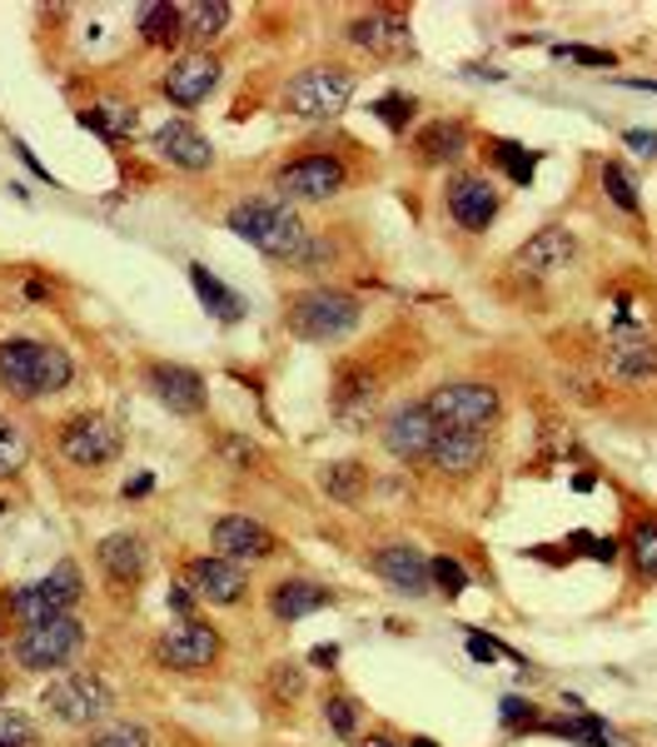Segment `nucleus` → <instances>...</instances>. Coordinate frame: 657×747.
<instances>
[{"mask_svg":"<svg viewBox=\"0 0 657 747\" xmlns=\"http://www.w3.org/2000/svg\"><path fill=\"white\" fill-rule=\"evenodd\" d=\"M429 578H433V588L449 593V598H458L468 588V568L458 564V558H449V553H443V558H429Z\"/></svg>","mask_w":657,"mask_h":747,"instance_id":"nucleus-38","label":"nucleus"},{"mask_svg":"<svg viewBox=\"0 0 657 747\" xmlns=\"http://www.w3.org/2000/svg\"><path fill=\"white\" fill-rule=\"evenodd\" d=\"M623 140H627V145H633V150H637V155H657V131H627V135H623Z\"/></svg>","mask_w":657,"mask_h":747,"instance_id":"nucleus-49","label":"nucleus"},{"mask_svg":"<svg viewBox=\"0 0 657 747\" xmlns=\"http://www.w3.org/2000/svg\"><path fill=\"white\" fill-rule=\"evenodd\" d=\"M603 190H608V200H613L618 210H627V215H637V190H633V180H627V170H623V165H613V160L603 165Z\"/></svg>","mask_w":657,"mask_h":747,"instance_id":"nucleus-40","label":"nucleus"},{"mask_svg":"<svg viewBox=\"0 0 657 747\" xmlns=\"http://www.w3.org/2000/svg\"><path fill=\"white\" fill-rule=\"evenodd\" d=\"M503 723L508 727H518V723L533 727V703H523V698H503Z\"/></svg>","mask_w":657,"mask_h":747,"instance_id":"nucleus-47","label":"nucleus"},{"mask_svg":"<svg viewBox=\"0 0 657 747\" xmlns=\"http://www.w3.org/2000/svg\"><path fill=\"white\" fill-rule=\"evenodd\" d=\"M0 747H41V733H35V723L25 713H0Z\"/></svg>","mask_w":657,"mask_h":747,"instance_id":"nucleus-39","label":"nucleus"},{"mask_svg":"<svg viewBox=\"0 0 657 747\" xmlns=\"http://www.w3.org/2000/svg\"><path fill=\"white\" fill-rule=\"evenodd\" d=\"M95 553H100V568H105V574L115 578L120 588L140 584L145 568H150V553H145V543L135 539V533H110V539L100 543Z\"/></svg>","mask_w":657,"mask_h":747,"instance_id":"nucleus-22","label":"nucleus"},{"mask_svg":"<svg viewBox=\"0 0 657 747\" xmlns=\"http://www.w3.org/2000/svg\"><path fill=\"white\" fill-rule=\"evenodd\" d=\"M25 459H31V444H25V433L15 429V423L0 419V478H11L25 468Z\"/></svg>","mask_w":657,"mask_h":747,"instance_id":"nucleus-36","label":"nucleus"},{"mask_svg":"<svg viewBox=\"0 0 657 747\" xmlns=\"http://www.w3.org/2000/svg\"><path fill=\"white\" fill-rule=\"evenodd\" d=\"M35 339H0V384L21 399H35Z\"/></svg>","mask_w":657,"mask_h":747,"instance_id":"nucleus-25","label":"nucleus"},{"mask_svg":"<svg viewBox=\"0 0 657 747\" xmlns=\"http://www.w3.org/2000/svg\"><path fill=\"white\" fill-rule=\"evenodd\" d=\"M324 717H329V727H335L339 737H354L359 727V713H354V698L335 693V698H324Z\"/></svg>","mask_w":657,"mask_h":747,"instance_id":"nucleus-41","label":"nucleus"},{"mask_svg":"<svg viewBox=\"0 0 657 747\" xmlns=\"http://www.w3.org/2000/svg\"><path fill=\"white\" fill-rule=\"evenodd\" d=\"M219 454L229 459V464L235 468H249V464H259V449L249 444V439H239V433H225V439H219Z\"/></svg>","mask_w":657,"mask_h":747,"instance_id":"nucleus-46","label":"nucleus"},{"mask_svg":"<svg viewBox=\"0 0 657 747\" xmlns=\"http://www.w3.org/2000/svg\"><path fill=\"white\" fill-rule=\"evenodd\" d=\"M140 494H150V474H140L135 484H125V498H140Z\"/></svg>","mask_w":657,"mask_h":747,"instance_id":"nucleus-52","label":"nucleus"},{"mask_svg":"<svg viewBox=\"0 0 657 747\" xmlns=\"http://www.w3.org/2000/svg\"><path fill=\"white\" fill-rule=\"evenodd\" d=\"M140 35H145L150 45L184 41V15H180V5H170V0H155V5H145V11H140Z\"/></svg>","mask_w":657,"mask_h":747,"instance_id":"nucleus-32","label":"nucleus"},{"mask_svg":"<svg viewBox=\"0 0 657 747\" xmlns=\"http://www.w3.org/2000/svg\"><path fill=\"white\" fill-rule=\"evenodd\" d=\"M627 548H633V564L643 568L647 578H657V519L633 523V539H627Z\"/></svg>","mask_w":657,"mask_h":747,"instance_id":"nucleus-37","label":"nucleus"},{"mask_svg":"<svg viewBox=\"0 0 657 747\" xmlns=\"http://www.w3.org/2000/svg\"><path fill=\"white\" fill-rule=\"evenodd\" d=\"M364 747H399V743H388V737H369Z\"/></svg>","mask_w":657,"mask_h":747,"instance_id":"nucleus-54","label":"nucleus"},{"mask_svg":"<svg viewBox=\"0 0 657 747\" xmlns=\"http://www.w3.org/2000/svg\"><path fill=\"white\" fill-rule=\"evenodd\" d=\"M349 170L339 155H299V160H290L280 174H274V184H280L290 200H335L339 190H344Z\"/></svg>","mask_w":657,"mask_h":747,"instance_id":"nucleus-8","label":"nucleus"},{"mask_svg":"<svg viewBox=\"0 0 657 747\" xmlns=\"http://www.w3.org/2000/svg\"><path fill=\"white\" fill-rule=\"evenodd\" d=\"M349 41L364 45V50H374V55H404L414 45V35H409V21H404V15L369 11V15H359V21L349 25Z\"/></svg>","mask_w":657,"mask_h":747,"instance_id":"nucleus-21","label":"nucleus"},{"mask_svg":"<svg viewBox=\"0 0 657 747\" xmlns=\"http://www.w3.org/2000/svg\"><path fill=\"white\" fill-rule=\"evenodd\" d=\"M155 150H160L170 165H180V170H209V165H215V145L194 131L190 120L160 125V131H155Z\"/></svg>","mask_w":657,"mask_h":747,"instance_id":"nucleus-20","label":"nucleus"},{"mask_svg":"<svg viewBox=\"0 0 657 747\" xmlns=\"http://www.w3.org/2000/svg\"><path fill=\"white\" fill-rule=\"evenodd\" d=\"M488 454V439L484 433H453V429H439L433 433V449H429V468L443 478H464L484 464Z\"/></svg>","mask_w":657,"mask_h":747,"instance_id":"nucleus-18","label":"nucleus"},{"mask_svg":"<svg viewBox=\"0 0 657 747\" xmlns=\"http://www.w3.org/2000/svg\"><path fill=\"white\" fill-rule=\"evenodd\" d=\"M494 160L503 165L513 184H529L533 170H539V155H529L523 145H513V140H494Z\"/></svg>","mask_w":657,"mask_h":747,"instance_id":"nucleus-35","label":"nucleus"},{"mask_svg":"<svg viewBox=\"0 0 657 747\" xmlns=\"http://www.w3.org/2000/svg\"><path fill=\"white\" fill-rule=\"evenodd\" d=\"M468 653H474V658H478V663H494V658H503V653H508V648H498V643H494V638H478V633H474V638H468Z\"/></svg>","mask_w":657,"mask_h":747,"instance_id":"nucleus-48","label":"nucleus"},{"mask_svg":"<svg viewBox=\"0 0 657 747\" xmlns=\"http://www.w3.org/2000/svg\"><path fill=\"white\" fill-rule=\"evenodd\" d=\"M45 708L70 727H90L115 708V698H110V688L95 678V672H70V678L45 688Z\"/></svg>","mask_w":657,"mask_h":747,"instance_id":"nucleus-6","label":"nucleus"},{"mask_svg":"<svg viewBox=\"0 0 657 747\" xmlns=\"http://www.w3.org/2000/svg\"><path fill=\"white\" fill-rule=\"evenodd\" d=\"M409 747H439V743H429V737H414V743Z\"/></svg>","mask_w":657,"mask_h":747,"instance_id":"nucleus-55","label":"nucleus"},{"mask_svg":"<svg viewBox=\"0 0 657 747\" xmlns=\"http://www.w3.org/2000/svg\"><path fill=\"white\" fill-rule=\"evenodd\" d=\"M608 374L623 384H643V380H657V344L653 339H613L603 354Z\"/></svg>","mask_w":657,"mask_h":747,"instance_id":"nucleus-23","label":"nucleus"},{"mask_svg":"<svg viewBox=\"0 0 657 747\" xmlns=\"http://www.w3.org/2000/svg\"><path fill=\"white\" fill-rule=\"evenodd\" d=\"M558 60H578V66H598V70H613V50H593V45H553Z\"/></svg>","mask_w":657,"mask_h":747,"instance_id":"nucleus-43","label":"nucleus"},{"mask_svg":"<svg viewBox=\"0 0 657 747\" xmlns=\"http://www.w3.org/2000/svg\"><path fill=\"white\" fill-rule=\"evenodd\" d=\"M449 215L458 219L468 235H478V229H488L498 215V190L484 174H458V180L449 184Z\"/></svg>","mask_w":657,"mask_h":747,"instance_id":"nucleus-14","label":"nucleus"},{"mask_svg":"<svg viewBox=\"0 0 657 747\" xmlns=\"http://www.w3.org/2000/svg\"><path fill=\"white\" fill-rule=\"evenodd\" d=\"M90 747H150V733H145V727L120 723V727H105V733L90 737Z\"/></svg>","mask_w":657,"mask_h":747,"instance_id":"nucleus-42","label":"nucleus"},{"mask_svg":"<svg viewBox=\"0 0 657 747\" xmlns=\"http://www.w3.org/2000/svg\"><path fill=\"white\" fill-rule=\"evenodd\" d=\"M215 548L229 564H259V558H270L280 543H274V533L264 529V523L245 519V513H225V519L215 523Z\"/></svg>","mask_w":657,"mask_h":747,"instance_id":"nucleus-13","label":"nucleus"},{"mask_svg":"<svg viewBox=\"0 0 657 747\" xmlns=\"http://www.w3.org/2000/svg\"><path fill=\"white\" fill-rule=\"evenodd\" d=\"M80 125L95 135H105V140H135V110L129 105H90L80 110Z\"/></svg>","mask_w":657,"mask_h":747,"instance_id":"nucleus-31","label":"nucleus"},{"mask_svg":"<svg viewBox=\"0 0 657 747\" xmlns=\"http://www.w3.org/2000/svg\"><path fill=\"white\" fill-rule=\"evenodd\" d=\"M160 663L174 672H200L209 668V663L219 658V633L209 629V623H194V618H184L180 629L170 633V638H160Z\"/></svg>","mask_w":657,"mask_h":747,"instance_id":"nucleus-11","label":"nucleus"},{"mask_svg":"<svg viewBox=\"0 0 657 747\" xmlns=\"http://www.w3.org/2000/svg\"><path fill=\"white\" fill-rule=\"evenodd\" d=\"M414 150H419L423 165H449V160H458V155L468 150V131L458 125V120H433V125H423L419 131Z\"/></svg>","mask_w":657,"mask_h":747,"instance_id":"nucleus-26","label":"nucleus"},{"mask_svg":"<svg viewBox=\"0 0 657 747\" xmlns=\"http://www.w3.org/2000/svg\"><path fill=\"white\" fill-rule=\"evenodd\" d=\"M329 603H335V593L319 588V584H309V578H284V584L274 588V598H270V608H274L280 623H299V618L319 613V608H329Z\"/></svg>","mask_w":657,"mask_h":747,"instance_id":"nucleus-24","label":"nucleus"},{"mask_svg":"<svg viewBox=\"0 0 657 747\" xmlns=\"http://www.w3.org/2000/svg\"><path fill=\"white\" fill-rule=\"evenodd\" d=\"M184 578H190L194 598H205V603H239L245 598V568L229 564V558H194L190 568H184Z\"/></svg>","mask_w":657,"mask_h":747,"instance_id":"nucleus-19","label":"nucleus"},{"mask_svg":"<svg viewBox=\"0 0 657 747\" xmlns=\"http://www.w3.org/2000/svg\"><path fill=\"white\" fill-rule=\"evenodd\" d=\"M433 433H439V423L429 419L423 404H399V409L384 419V449L394 459H404V464H414V459H429Z\"/></svg>","mask_w":657,"mask_h":747,"instance_id":"nucleus-12","label":"nucleus"},{"mask_svg":"<svg viewBox=\"0 0 657 747\" xmlns=\"http://www.w3.org/2000/svg\"><path fill=\"white\" fill-rule=\"evenodd\" d=\"M270 688H274V698H284V703H290V698L304 693V672L294 668V663H274V668H270Z\"/></svg>","mask_w":657,"mask_h":747,"instance_id":"nucleus-45","label":"nucleus"},{"mask_svg":"<svg viewBox=\"0 0 657 747\" xmlns=\"http://www.w3.org/2000/svg\"><path fill=\"white\" fill-rule=\"evenodd\" d=\"M76 603H80V568H76V564H55L50 578H41V584L21 588V593L11 598V608L25 618V623L60 618V613H70Z\"/></svg>","mask_w":657,"mask_h":747,"instance_id":"nucleus-7","label":"nucleus"},{"mask_svg":"<svg viewBox=\"0 0 657 747\" xmlns=\"http://www.w3.org/2000/svg\"><path fill=\"white\" fill-rule=\"evenodd\" d=\"M623 86H633V90H653V95H657V80H623Z\"/></svg>","mask_w":657,"mask_h":747,"instance_id":"nucleus-53","label":"nucleus"},{"mask_svg":"<svg viewBox=\"0 0 657 747\" xmlns=\"http://www.w3.org/2000/svg\"><path fill=\"white\" fill-rule=\"evenodd\" d=\"M319 484L339 503H359V494H364V464H329L319 474Z\"/></svg>","mask_w":657,"mask_h":747,"instance_id":"nucleus-34","label":"nucleus"},{"mask_svg":"<svg viewBox=\"0 0 657 747\" xmlns=\"http://www.w3.org/2000/svg\"><path fill=\"white\" fill-rule=\"evenodd\" d=\"M215 86H219V60H215V55H205V50L180 55V60L165 70V80H160L165 100H170V105H180V110H194L200 100H209V90H215Z\"/></svg>","mask_w":657,"mask_h":747,"instance_id":"nucleus-10","label":"nucleus"},{"mask_svg":"<svg viewBox=\"0 0 657 747\" xmlns=\"http://www.w3.org/2000/svg\"><path fill=\"white\" fill-rule=\"evenodd\" d=\"M309 663H314V668H335V663H339V648H335V643H319V648L309 653Z\"/></svg>","mask_w":657,"mask_h":747,"instance_id":"nucleus-50","label":"nucleus"},{"mask_svg":"<svg viewBox=\"0 0 657 747\" xmlns=\"http://www.w3.org/2000/svg\"><path fill=\"white\" fill-rule=\"evenodd\" d=\"M374 115L384 120L388 131H404V125H409V115H414V95H384L374 105Z\"/></svg>","mask_w":657,"mask_h":747,"instance_id":"nucleus-44","label":"nucleus"},{"mask_svg":"<svg viewBox=\"0 0 657 747\" xmlns=\"http://www.w3.org/2000/svg\"><path fill=\"white\" fill-rule=\"evenodd\" d=\"M374 574L384 578L394 593H409V598H419V593H429V588H433L429 558H423L419 548H409V543H388V548H378Z\"/></svg>","mask_w":657,"mask_h":747,"instance_id":"nucleus-16","label":"nucleus"},{"mask_svg":"<svg viewBox=\"0 0 657 747\" xmlns=\"http://www.w3.org/2000/svg\"><path fill=\"white\" fill-rule=\"evenodd\" d=\"M180 15H184V35L215 41L229 25V0H190V5H180Z\"/></svg>","mask_w":657,"mask_h":747,"instance_id":"nucleus-30","label":"nucleus"},{"mask_svg":"<svg viewBox=\"0 0 657 747\" xmlns=\"http://www.w3.org/2000/svg\"><path fill=\"white\" fill-rule=\"evenodd\" d=\"M533 727H543V733H553V737H568V743H582V747H623V737H618L603 717L582 713V708L573 717H558V723H533Z\"/></svg>","mask_w":657,"mask_h":747,"instance_id":"nucleus-27","label":"nucleus"},{"mask_svg":"<svg viewBox=\"0 0 657 747\" xmlns=\"http://www.w3.org/2000/svg\"><path fill=\"white\" fill-rule=\"evenodd\" d=\"M80 648H86V629H80L70 613H60V618H45V623H31V629L21 633L15 663H21L25 672H50L76 658Z\"/></svg>","mask_w":657,"mask_h":747,"instance_id":"nucleus-5","label":"nucleus"},{"mask_svg":"<svg viewBox=\"0 0 657 747\" xmlns=\"http://www.w3.org/2000/svg\"><path fill=\"white\" fill-rule=\"evenodd\" d=\"M369 404H374V380H369L364 369H344V374H339V389H335V414L344 423H364Z\"/></svg>","mask_w":657,"mask_h":747,"instance_id":"nucleus-29","label":"nucleus"},{"mask_svg":"<svg viewBox=\"0 0 657 747\" xmlns=\"http://www.w3.org/2000/svg\"><path fill=\"white\" fill-rule=\"evenodd\" d=\"M429 419L439 429L453 433H484L498 419V389L494 384H439V389L423 399Z\"/></svg>","mask_w":657,"mask_h":747,"instance_id":"nucleus-4","label":"nucleus"},{"mask_svg":"<svg viewBox=\"0 0 657 747\" xmlns=\"http://www.w3.org/2000/svg\"><path fill=\"white\" fill-rule=\"evenodd\" d=\"M354 100V76L344 66H314L284 86V110L299 120H335Z\"/></svg>","mask_w":657,"mask_h":747,"instance_id":"nucleus-3","label":"nucleus"},{"mask_svg":"<svg viewBox=\"0 0 657 747\" xmlns=\"http://www.w3.org/2000/svg\"><path fill=\"white\" fill-rule=\"evenodd\" d=\"M170 608H174V613H184V618H190L194 598H190V593H184V588H170Z\"/></svg>","mask_w":657,"mask_h":747,"instance_id":"nucleus-51","label":"nucleus"},{"mask_svg":"<svg viewBox=\"0 0 657 747\" xmlns=\"http://www.w3.org/2000/svg\"><path fill=\"white\" fill-rule=\"evenodd\" d=\"M190 284L194 294H200V304H205L215 319H225V325H235L239 315H245V299H239L235 290H225V284L215 280V274L205 270V264H190Z\"/></svg>","mask_w":657,"mask_h":747,"instance_id":"nucleus-28","label":"nucleus"},{"mask_svg":"<svg viewBox=\"0 0 657 747\" xmlns=\"http://www.w3.org/2000/svg\"><path fill=\"white\" fill-rule=\"evenodd\" d=\"M70 374H76V364H70V354L60 344L35 349V394H60L70 384Z\"/></svg>","mask_w":657,"mask_h":747,"instance_id":"nucleus-33","label":"nucleus"},{"mask_svg":"<svg viewBox=\"0 0 657 747\" xmlns=\"http://www.w3.org/2000/svg\"><path fill=\"white\" fill-rule=\"evenodd\" d=\"M573 254H578V239H573L568 229L548 225V229H539V235H533L529 245L513 254V270H523V274H533V280H543V274L568 270Z\"/></svg>","mask_w":657,"mask_h":747,"instance_id":"nucleus-15","label":"nucleus"},{"mask_svg":"<svg viewBox=\"0 0 657 747\" xmlns=\"http://www.w3.org/2000/svg\"><path fill=\"white\" fill-rule=\"evenodd\" d=\"M150 389H155V399L165 404L170 414H200L205 409V380L194 374V369H184V364H150Z\"/></svg>","mask_w":657,"mask_h":747,"instance_id":"nucleus-17","label":"nucleus"},{"mask_svg":"<svg viewBox=\"0 0 657 747\" xmlns=\"http://www.w3.org/2000/svg\"><path fill=\"white\" fill-rule=\"evenodd\" d=\"M359 319H364V309L344 290H304L290 304V329L309 344H339L359 329Z\"/></svg>","mask_w":657,"mask_h":747,"instance_id":"nucleus-2","label":"nucleus"},{"mask_svg":"<svg viewBox=\"0 0 657 747\" xmlns=\"http://www.w3.org/2000/svg\"><path fill=\"white\" fill-rule=\"evenodd\" d=\"M229 229H235L239 239H249L259 254L290 260V264H304V254H309V245H314L304 219L294 215L290 205H280V200H245V205H235L229 210Z\"/></svg>","mask_w":657,"mask_h":747,"instance_id":"nucleus-1","label":"nucleus"},{"mask_svg":"<svg viewBox=\"0 0 657 747\" xmlns=\"http://www.w3.org/2000/svg\"><path fill=\"white\" fill-rule=\"evenodd\" d=\"M120 444L125 439H120V429L105 414H80V419H70L60 429V454L80 468H100L110 459H120Z\"/></svg>","mask_w":657,"mask_h":747,"instance_id":"nucleus-9","label":"nucleus"},{"mask_svg":"<svg viewBox=\"0 0 657 747\" xmlns=\"http://www.w3.org/2000/svg\"><path fill=\"white\" fill-rule=\"evenodd\" d=\"M0 513H5V503H0Z\"/></svg>","mask_w":657,"mask_h":747,"instance_id":"nucleus-56","label":"nucleus"}]
</instances>
